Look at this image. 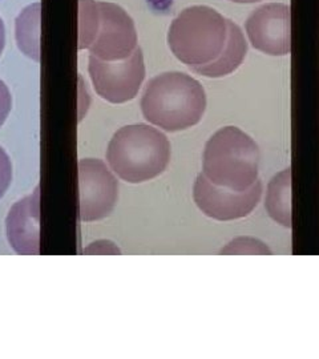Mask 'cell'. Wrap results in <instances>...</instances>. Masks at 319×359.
I'll return each mask as SVG.
<instances>
[{"mask_svg": "<svg viewBox=\"0 0 319 359\" xmlns=\"http://www.w3.org/2000/svg\"><path fill=\"white\" fill-rule=\"evenodd\" d=\"M11 108H13L11 92L6 86V83L3 80H0V128L6 123L7 117L11 112Z\"/></svg>", "mask_w": 319, "mask_h": 359, "instance_id": "16", "label": "cell"}, {"mask_svg": "<svg viewBox=\"0 0 319 359\" xmlns=\"http://www.w3.org/2000/svg\"><path fill=\"white\" fill-rule=\"evenodd\" d=\"M262 182L258 180L245 192L230 191L212 184L200 173L193 187V200L205 216L217 221H234L247 217L261 201Z\"/></svg>", "mask_w": 319, "mask_h": 359, "instance_id": "8", "label": "cell"}, {"mask_svg": "<svg viewBox=\"0 0 319 359\" xmlns=\"http://www.w3.org/2000/svg\"><path fill=\"white\" fill-rule=\"evenodd\" d=\"M97 28L90 55L105 60H124L137 50V31L133 19L124 8L114 3L97 1Z\"/></svg>", "mask_w": 319, "mask_h": 359, "instance_id": "6", "label": "cell"}, {"mask_svg": "<svg viewBox=\"0 0 319 359\" xmlns=\"http://www.w3.org/2000/svg\"><path fill=\"white\" fill-rule=\"evenodd\" d=\"M221 255H257V256H271V250L266 244L262 241L252 238V237H238L233 241H230L222 250Z\"/></svg>", "mask_w": 319, "mask_h": 359, "instance_id": "14", "label": "cell"}, {"mask_svg": "<svg viewBox=\"0 0 319 359\" xmlns=\"http://www.w3.org/2000/svg\"><path fill=\"white\" fill-rule=\"evenodd\" d=\"M141 112L156 127L179 132L197 126L206 111V93L196 79L184 72H165L147 84Z\"/></svg>", "mask_w": 319, "mask_h": 359, "instance_id": "2", "label": "cell"}, {"mask_svg": "<svg viewBox=\"0 0 319 359\" xmlns=\"http://www.w3.org/2000/svg\"><path fill=\"white\" fill-rule=\"evenodd\" d=\"M90 80L96 93L112 104L133 100L145 79V63L140 47L124 60L105 62L90 55Z\"/></svg>", "mask_w": 319, "mask_h": 359, "instance_id": "5", "label": "cell"}, {"mask_svg": "<svg viewBox=\"0 0 319 359\" xmlns=\"http://www.w3.org/2000/svg\"><path fill=\"white\" fill-rule=\"evenodd\" d=\"M265 208L269 216L285 228H292V168H286L269 181Z\"/></svg>", "mask_w": 319, "mask_h": 359, "instance_id": "11", "label": "cell"}, {"mask_svg": "<svg viewBox=\"0 0 319 359\" xmlns=\"http://www.w3.org/2000/svg\"><path fill=\"white\" fill-rule=\"evenodd\" d=\"M40 16L41 6L40 3H35L27 7L16 19L18 47L36 62L40 59Z\"/></svg>", "mask_w": 319, "mask_h": 359, "instance_id": "12", "label": "cell"}, {"mask_svg": "<svg viewBox=\"0 0 319 359\" xmlns=\"http://www.w3.org/2000/svg\"><path fill=\"white\" fill-rule=\"evenodd\" d=\"M6 231L18 255H40V187L11 208L6 219Z\"/></svg>", "mask_w": 319, "mask_h": 359, "instance_id": "10", "label": "cell"}, {"mask_svg": "<svg viewBox=\"0 0 319 359\" xmlns=\"http://www.w3.org/2000/svg\"><path fill=\"white\" fill-rule=\"evenodd\" d=\"M168 44L182 65L212 79L237 71L247 53L241 28L208 6L182 10L169 27Z\"/></svg>", "mask_w": 319, "mask_h": 359, "instance_id": "1", "label": "cell"}, {"mask_svg": "<svg viewBox=\"0 0 319 359\" xmlns=\"http://www.w3.org/2000/svg\"><path fill=\"white\" fill-rule=\"evenodd\" d=\"M290 20V6L268 3L250 13L245 29L257 51L270 56H286L292 52Z\"/></svg>", "mask_w": 319, "mask_h": 359, "instance_id": "9", "label": "cell"}, {"mask_svg": "<svg viewBox=\"0 0 319 359\" xmlns=\"http://www.w3.org/2000/svg\"><path fill=\"white\" fill-rule=\"evenodd\" d=\"M107 161L120 179L141 184L164 173L170 161V142L151 126H127L111 139Z\"/></svg>", "mask_w": 319, "mask_h": 359, "instance_id": "3", "label": "cell"}, {"mask_svg": "<svg viewBox=\"0 0 319 359\" xmlns=\"http://www.w3.org/2000/svg\"><path fill=\"white\" fill-rule=\"evenodd\" d=\"M97 1L79 0V50H88L97 28Z\"/></svg>", "mask_w": 319, "mask_h": 359, "instance_id": "13", "label": "cell"}, {"mask_svg": "<svg viewBox=\"0 0 319 359\" xmlns=\"http://www.w3.org/2000/svg\"><path fill=\"white\" fill-rule=\"evenodd\" d=\"M259 148L237 127H224L205 144L203 175L212 184L245 192L258 181Z\"/></svg>", "mask_w": 319, "mask_h": 359, "instance_id": "4", "label": "cell"}, {"mask_svg": "<svg viewBox=\"0 0 319 359\" xmlns=\"http://www.w3.org/2000/svg\"><path fill=\"white\" fill-rule=\"evenodd\" d=\"M79 216L83 222L108 217L117 204L118 182L114 173L97 158L79 161Z\"/></svg>", "mask_w": 319, "mask_h": 359, "instance_id": "7", "label": "cell"}, {"mask_svg": "<svg viewBox=\"0 0 319 359\" xmlns=\"http://www.w3.org/2000/svg\"><path fill=\"white\" fill-rule=\"evenodd\" d=\"M233 3H240V4H250V3H257V1H261V0H230Z\"/></svg>", "mask_w": 319, "mask_h": 359, "instance_id": "18", "label": "cell"}, {"mask_svg": "<svg viewBox=\"0 0 319 359\" xmlns=\"http://www.w3.org/2000/svg\"><path fill=\"white\" fill-rule=\"evenodd\" d=\"M13 181V164L7 152L0 147V198L8 191Z\"/></svg>", "mask_w": 319, "mask_h": 359, "instance_id": "15", "label": "cell"}, {"mask_svg": "<svg viewBox=\"0 0 319 359\" xmlns=\"http://www.w3.org/2000/svg\"><path fill=\"white\" fill-rule=\"evenodd\" d=\"M4 46H6V28H4L3 20L0 19V56L3 53Z\"/></svg>", "mask_w": 319, "mask_h": 359, "instance_id": "17", "label": "cell"}]
</instances>
